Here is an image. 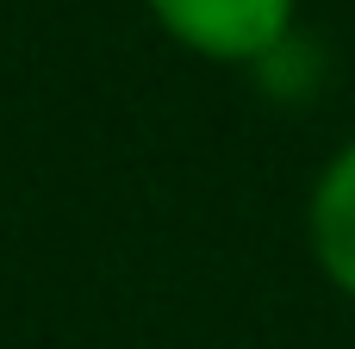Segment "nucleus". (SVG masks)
<instances>
[{
    "label": "nucleus",
    "instance_id": "nucleus-1",
    "mask_svg": "<svg viewBox=\"0 0 355 349\" xmlns=\"http://www.w3.org/2000/svg\"><path fill=\"white\" fill-rule=\"evenodd\" d=\"M168 44L218 69H262L300 19V0H144Z\"/></svg>",
    "mask_w": 355,
    "mask_h": 349
},
{
    "label": "nucleus",
    "instance_id": "nucleus-2",
    "mask_svg": "<svg viewBox=\"0 0 355 349\" xmlns=\"http://www.w3.org/2000/svg\"><path fill=\"white\" fill-rule=\"evenodd\" d=\"M306 244H312V262L324 269V281L343 300H355V137L343 150H331V162L312 181Z\"/></svg>",
    "mask_w": 355,
    "mask_h": 349
}]
</instances>
